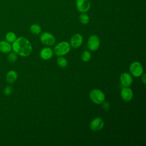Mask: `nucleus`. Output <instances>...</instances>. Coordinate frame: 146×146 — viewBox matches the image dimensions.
I'll use <instances>...</instances> for the list:
<instances>
[{
  "label": "nucleus",
  "mask_w": 146,
  "mask_h": 146,
  "mask_svg": "<svg viewBox=\"0 0 146 146\" xmlns=\"http://www.w3.org/2000/svg\"><path fill=\"white\" fill-rule=\"evenodd\" d=\"M12 50L17 55L26 57L31 54L33 48L31 43L27 38L21 36L17 38L13 43Z\"/></svg>",
  "instance_id": "1"
},
{
  "label": "nucleus",
  "mask_w": 146,
  "mask_h": 146,
  "mask_svg": "<svg viewBox=\"0 0 146 146\" xmlns=\"http://www.w3.org/2000/svg\"><path fill=\"white\" fill-rule=\"evenodd\" d=\"M71 48L70 44L66 41H62L58 43L54 48V52L55 54L59 56L66 55L69 52Z\"/></svg>",
  "instance_id": "2"
},
{
  "label": "nucleus",
  "mask_w": 146,
  "mask_h": 146,
  "mask_svg": "<svg viewBox=\"0 0 146 146\" xmlns=\"http://www.w3.org/2000/svg\"><path fill=\"white\" fill-rule=\"evenodd\" d=\"M89 96L92 102L96 104H102L106 98L105 94L102 91L96 88L90 91Z\"/></svg>",
  "instance_id": "3"
},
{
  "label": "nucleus",
  "mask_w": 146,
  "mask_h": 146,
  "mask_svg": "<svg viewBox=\"0 0 146 146\" xmlns=\"http://www.w3.org/2000/svg\"><path fill=\"white\" fill-rule=\"evenodd\" d=\"M129 71L135 77H139L143 74V66L139 62H133L129 66Z\"/></svg>",
  "instance_id": "4"
},
{
  "label": "nucleus",
  "mask_w": 146,
  "mask_h": 146,
  "mask_svg": "<svg viewBox=\"0 0 146 146\" xmlns=\"http://www.w3.org/2000/svg\"><path fill=\"white\" fill-rule=\"evenodd\" d=\"M40 40L44 45L50 46L55 44L56 39L55 36L48 32H44L40 35Z\"/></svg>",
  "instance_id": "5"
},
{
  "label": "nucleus",
  "mask_w": 146,
  "mask_h": 146,
  "mask_svg": "<svg viewBox=\"0 0 146 146\" xmlns=\"http://www.w3.org/2000/svg\"><path fill=\"white\" fill-rule=\"evenodd\" d=\"M100 39L96 35H91L87 40V47L92 51L97 50L100 46Z\"/></svg>",
  "instance_id": "6"
},
{
  "label": "nucleus",
  "mask_w": 146,
  "mask_h": 146,
  "mask_svg": "<svg viewBox=\"0 0 146 146\" xmlns=\"http://www.w3.org/2000/svg\"><path fill=\"white\" fill-rule=\"evenodd\" d=\"M76 8L80 13H86L91 7V2L90 0H76Z\"/></svg>",
  "instance_id": "7"
},
{
  "label": "nucleus",
  "mask_w": 146,
  "mask_h": 146,
  "mask_svg": "<svg viewBox=\"0 0 146 146\" xmlns=\"http://www.w3.org/2000/svg\"><path fill=\"white\" fill-rule=\"evenodd\" d=\"M104 121L101 117H97L92 120L90 124V128L94 131H98L101 130L104 127Z\"/></svg>",
  "instance_id": "8"
},
{
  "label": "nucleus",
  "mask_w": 146,
  "mask_h": 146,
  "mask_svg": "<svg viewBox=\"0 0 146 146\" xmlns=\"http://www.w3.org/2000/svg\"><path fill=\"white\" fill-rule=\"evenodd\" d=\"M83 36L81 34L79 33L75 34L73 35L70 40V44L73 48H78L83 43Z\"/></svg>",
  "instance_id": "9"
},
{
  "label": "nucleus",
  "mask_w": 146,
  "mask_h": 146,
  "mask_svg": "<svg viewBox=\"0 0 146 146\" xmlns=\"http://www.w3.org/2000/svg\"><path fill=\"white\" fill-rule=\"evenodd\" d=\"M120 82L122 86L129 87L133 82V78L131 74L125 72L120 75Z\"/></svg>",
  "instance_id": "10"
},
{
  "label": "nucleus",
  "mask_w": 146,
  "mask_h": 146,
  "mask_svg": "<svg viewBox=\"0 0 146 146\" xmlns=\"http://www.w3.org/2000/svg\"><path fill=\"white\" fill-rule=\"evenodd\" d=\"M121 99L125 102H129L133 98V91L128 87H124L120 92Z\"/></svg>",
  "instance_id": "11"
},
{
  "label": "nucleus",
  "mask_w": 146,
  "mask_h": 146,
  "mask_svg": "<svg viewBox=\"0 0 146 146\" xmlns=\"http://www.w3.org/2000/svg\"><path fill=\"white\" fill-rule=\"evenodd\" d=\"M54 51L50 47H46L42 48L40 52V58L45 60L50 59L53 56Z\"/></svg>",
  "instance_id": "12"
},
{
  "label": "nucleus",
  "mask_w": 146,
  "mask_h": 146,
  "mask_svg": "<svg viewBox=\"0 0 146 146\" xmlns=\"http://www.w3.org/2000/svg\"><path fill=\"white\" fill-rule=\"evenodd\" d=\"M12 50V45L6 40L0 41V51L1 52L7 54Z\"/></svg>",
  "instance_id": "13"
},
{
  "label": "nucleus",
  "mask_w": 146,
  "mask_h": 146,
  "mask_svg": "<svg viewBox=\"0 0 146 146\" xmlns=\"http://www.w3.org/2000/svg\"><path fill=\"white\" fill-rule=\"evenodd\" d=\"M18 78L17 72L14 70H10L6 75V80L7 83L12 84L14 83Z\"/></svg>",
  "instance_id": "14"
},
{
  "label": "nucleus",
  "mask_w": 146,
  "mask_h": 146,
  "mask_svg": "<svg viewBox=\"0 0 146 146\" xmlns=\"http://www.w3.org/2000/svg\"><path fill=\"white\" fill-rule=\"evenodd\" d=\"M30 30L32 34L34 35H38L41 33L42 29L40 25H39L38 24L35 23L31 25L30 27Z\"/></svg>",
  "instance_id": "15"
},
{
  "label": "nucleus",
  "mask_w": 146,
  "mask_h": 146,
  "mask_svg": "<svg viewBox=\"0 0 146 146\" xmlns=\"http://www.w3.org/2000/svg\"><path fill=\"white\" fill-rule=\"evenodd\" d=\"M79 20L82 24L87 25L90 22V17L86 13H82L79 17Z\"/></svg>",
  "instance_id": "16"
},
{
  "label": "nucleus",
  "mask_w": 146,
  "mask_h": 146,
  "mask_svg": "<svg viewBox=\"0 0 146 146\" xmlns=\"http://www.w3.org/2000/svg\"><path fill=\"white\" fill-rule=\"evenodd\" d=\"M6 40L10 43H13L17 39L16 34L11 31L8 32L5 35Z\"/></svg>",
  "instance_id": "17"
},
{
  "label": "nucleus",
  "mask_w": 146,
  "mask_h": 146,
  "mask_svg": "<svg viewBox=\"0 0 146 146\" xmlns=\"http://www.w3.org/2000/svg\"><path fill=\"white\" fill-rule=\"evenodd\" d=\"M57 64L59 67L64 68L67 66L68 61L63 56H59L57 59Z\"/></svg>",
  "instance_id": "18"
},
{
  "label": "nucleus",
  "mask_w": 146,
  "mask_h": 146,
  "mask_svg": "<svg viewBox=\"0 0 146 146\" xmlns=\"http://www.w3.org/2000/svg\"><path fill=\"white\" fill-rule=\"evenodd\" d=\"M91 58V54L89 51L85 50L81 54V59L84 62H88Z\"/></svg>",
  "instance_id": "19"
},
{
  "label": "nucleus",
  "mask_w": 146,
  "mask_h": 146,
  "mask_svg": "<svg viewBox=\"0 0 146 146\" xmlns=\"http://www.w3.org/2000/svg\"><path fill=\"white\" fill-rule=\"evenodd\" d=\"M17 55H18L14 51L10 52L7 55V59L10 62H15L17 60V58H18Z\"/></svg>",
  "instance_id": "20"
},
{
  "label": "nucleus",
  "mask_w": 146,
  "mask_h": 146,
  "mask_svg": "<svg viewBox=\"0 0 146 146\" xmlns=\"http://www.w3.org/2000/svg\"><path fill=\"white\" fill-rule=\"evenodd\" d=\"M13 92V88L11 86H7L3 90V93L5 95L9 96Z\"/></svg>",
  "instance_id": "21"
},
{
  "label": "nucleus",
  "mask_w": 146,
  "mask_h": 146,
  "mask_svg": "<svg viewBox=\"0 0 146 146\" xmlns=\"http://www.w3.org/2000/svg\"><path fill=\"white\" fill-rule=\"evenodd\" d=\"M110 107V103H109L108 102H104H104L102 103V107H103V108L104 110H108L109 109Z\"/></svg>",
  "instance_id": "22"
},
{
  "label": "nucleus",
  "mask_w": 146,
  "mask_h": 146,
  "mask_svg": "<svg viewBox=\"0 0 146 146\" xmlns=\"http://www.w3.org/2000/svg\"><path fill=\"white\" fill-rule=\"evenodd\" d=\"M141 81L143 82V83L145 84V82H146V78H145V74H143L141 75Z\"/></svg>",
  "instance_id": "23"
}]
</instances>
